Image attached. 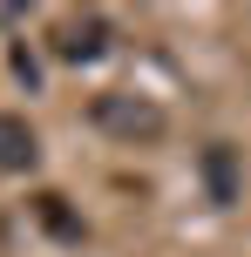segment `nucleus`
<instances>
[{
    "instance_id": "f257e3e1",
    "label": "nucleus",
    "mask_w": 251,
    "mask_h": 257,
    "mask_svg": "<svg viewBox=\"0 0 251 257\" xmlns=\"http://www.w3.org/2000/svg\"><path fill=\"white\" fill-rule=\"evenodd\" d=\"M89 115H95V128H109L116 142H156L163 136V108L149 102V95H95Z\"/></svg>"
},
{
    "instance_id": "f03ea898",
    "label": "nucleus",
    "mask_w": 251,
    "mask_h": 257,
    "mask_svg": "<svg viewBox=\"0 0 251 257\" xmlns=\"http://www.w3.org/2000/svg\"><path fill=\"white\" fill-rule=\"evenodd\" d=\"M109 41H116V27L102 21V14H68L61 27H54V54H61V61H102L109 54Z\"/></svg>"
},
{
    "instance_id": "7ed1b4c3",
    "label": "nucleus",
    "mask_w": 251,
    "mask_h": 257,
    "mask_svg": "<svg viewBox=\"0 0 251 257\" xmlns=\"http://www.w3.org/2000/svg\"><path fill=\"white\" fill-rule=\"evenodd\" d=\"M34 163H41V136L21 115H0V169L21 176V169H34Z\"/></svg>"
},
{
    "instance_id": "20e7f679",
    "label": "nucleus",
    "mask_w": 251,
    "mask_h": 257,
    "mask_svg": "<svg viewBox=\"0 0 251 257\" xmlns=\"http://www.w3.org/2000/svg\"><path fill=\"white\" fill-rule=\"evenodd\" d=\"M204 183H211L217 203L238 196V156H231V142H211V149H204Z\"/></svg>"
},
{
    "instance_id": "39448f33",
    "label": "nucleus",
    "mask_w": 251,
    "mask_h": 257,
    "mask_svg": "<svg viewBox=\"0 0 251 257\" xmlns=\"http://www.w3.org/2000/svg\"><path fill=\"white\" fill-rule=\"evenodd\" d=\"M41 217H48V223H54V230H61V237H75V223H68V210H61V196H41Z\"/></svg>"
}]
</instances>
